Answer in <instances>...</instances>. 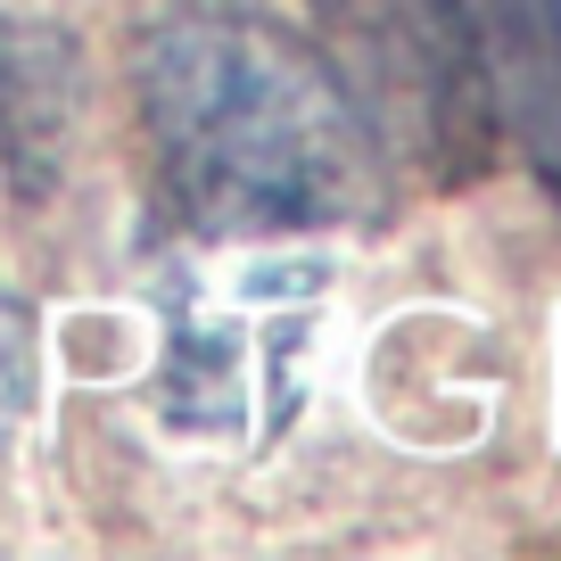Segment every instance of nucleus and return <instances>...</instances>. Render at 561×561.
<instances>
[{"instance_id":"f257e3e1","label":"nucleus","mask_w":561,"mask_h":561,"mask_svg":"<svg viewBox=\"0 0 561 561\" xmlns=\"http://www.w3.org/2000/svg\"><path fill=\"white\" fill-rule=\"evenodd\" d=\"M140 124L165 207L198 240L322 231L380 207V133L347 75L248 0H198L140 34Z\"/></svg>"},{"instance_id":"f03ea898","label":"nucleus","mask_w":561,"mask_h":561,"mask_svg":"<svg viewBox=\"0 0 561 561\" xmlns=\"http://www.w3.org/2000/svg\"><path fill=\"white\" fill-rule=\"evenodd\" d=\"M364 75L355 107L430 174H479L512 124V0H314Z\"/></svg>"},{"instance_id":"7ed1b4c3","label":"nucleus","mask_w":561,"mask_h":561,"mask_svg":"<svg viewBox=\"0 0 561 561\" xmlns=\"http://www.w3.org/2000/svg\"><path fill=\"white\" fill-rule=\"evenodd\" d=\"M298 339L306 314H215V306L182 298L174 306V331H165V380L158 404L174 430L191 438H256V413H248V388L273 397V413L289 421L298 404Z\"/></svg>"},{"instance_id":"20e7f679","label":"nucleus","mask_w":561,"mask_h":561,"mask_svg":"<svg viewBox=\"0 0 561 561\" xmlns=\"http://www.w3.org/2000/svg\"><path fill=\"white\" fill-rule=\"evenodd\" d=\"M75 124V58L58 34L34 25H0V165L18 174V191H42L58 174Z\"/></svg>"},{"instance_id":"39448f33","label":"nucleus","mask_w":561,"mask_h":561,"mask_svg":"<svg viewBox=\"0 0 561 561\" xmlns=\"http://www.w3.org/2000/svg\"><path fill=\"white\" fill-rule=\"evenodd\" d=\"M34 404V331H25V306L0 289V446Z\"/></svg>"},{"instance_id":"423d86ee","label":"nucleus","mask_w":561,"mask_h":561,"mask_svg":"<svg viewBox=\"0 0 561 561\" xmlns=\"http://www.w3.org/2000/svg\"><path fill=\"white\" fill-rule=\"evenodd\" d=\"M545 9V34H553V50H561V0H537Z\"/></svg>"}]
</instances>
